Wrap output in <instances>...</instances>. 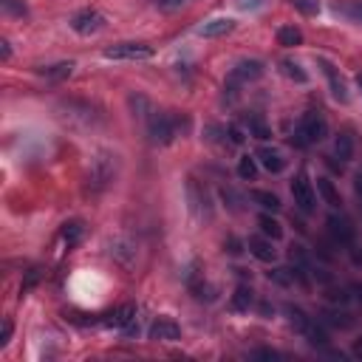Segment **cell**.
I'll return each instance as SVG.
<instances>
[{
  "label": "cell",
  "instance_id": "cell-42",
  "mask_svg": "<svg viewBox=\"0 0 362 362\" xmlns=\"http://www.w3.org/2000/svg\"><path fill=\"white\" fill-rule=\"evenodd\" d=\"M0 54H3V59H8V57H11V45H8V40H3V42H0Z\"/></svg>",
  "mask_w": 362,
  "mask_h": 362
},
{
  "label": "cell",
  "instance_id": "cell-15",
  "mask_svg": "<svg viewBox=\"0 0 362 362\" xmlns=\"http://www.w3.org/2000/svg\"><path fill=\"white\" fill-rule=\"evenodd\" d=\"M110 255H113L122 266H130V263L136 260V243L127 240V238H116V240L110 243Z\"/></svg>",
  "mask_w": 362,
  "mask_h": 362
},
{
  "label": "cell",
  "instance_id": "cell-6",
  "mask_svg": "<svg viewBox=\"0 0 362 362\" xmlns=\"http://www.w3.org/2000/svg\"><path fill=\"white\" fill-rule=\"evenodd\" d=\"M328 235L334 238V243H339V246H351L354 243V238H356V226H354V221L348 218V215H328Z\"/></svg>",
  "mask_w": 362,
  "mask_h": 362
},
{
  "label": "cell",
  "instance_id": "cell-31",
  "mask_svg": "<svg viewBox=\"0 0 362 362\" xmlns=\"http://www.w3.org/2000/svg\"><path fill=\"white\" fill-rule=\"evenodd\" d=\"M325 322H331V325H339V328H348L354 320H351V314H339V311H325Z\"/></svg>",
  "mask_w": 362,
  "mask_h": 362
},
{
  "label": "cell",
  "instance_id": "cell-40",
  "mask_svg": "<svg viewBox=\"0 0 362 362\" xmlns=\"http://www.w3.org/2000/svg\"><path fill=\"white\" fill-rule=\"evenodd\" d=\"M351 354H354L356 359H362V337H356V339H354V345H351Z\"/></svg>",
  "mask_w": 362,
  "mask_h": 362
},
{
  "label": "cell",
  "instance_id": "cell-41",
  "mask_svg": "<svg viewBox=\"0 0 362 362\" xmlns=\"http://www.w3.org/2000/svg\"><path fill=\"white\" fill-rule=\"evenodd\" d=\"M354 192H356V201L362 204V175H356V178H354Z\"/></svg>",
  "mask_w": 362,
  "mask_h": 362
},
{
  "label": "cell",
  "instance_id": "cell-9",
  "mask_svg": "<svg viewBox=\"0 0 362 362\" xmlns=\"http://www.w3.org/2000/svg\"><path fill=\"white\" fill-rule=\"evenodd\" d=\"M105 25V17L96 11V8H82V11H76L74 17H71V28L76 31V34H96L99 28Z\"/></svg>",
  "mask_w": 362,
  "mask_h": 362
},
{
  "label": "cell",
  "instance_id": "cell-28",
  "mask_svg": "<svg viewBox=\"0 0 362 362\" xmlns=\"http://www.w3.org/2000/svg\"><path fill=\"white\" fill-rule=\"evenodd\" d=\"M303 337H305L311 345H320V348H322V345H328V334H325V328H322V325H317V322H311V325H308V331H305Z\"/></svg>",
  "mask_w": 362,
  "mask_h": 362
},
{
  "label": "cell",
  "instance_id": "cell-30",
  "mask_svg": "<svg viewBox=\"0 0 362 362\" xmlns=\"http://www.w3.org/2000/svg\"><path fill=\"white\" fill-rule=\"evenodd\" d=\"M206 141L226 144V127H221V124H206Z\"/></svg>",
  "mask_w": 362,
  "mask_h": 362
},
{
  "label": "cell",
  "instance_id": "cell-34",
  "mask_svg": "<svg viewBox=\"0 0 362 362\" xmlns=\"http://www.w3.org/2000/svg\"><path fill=\"white\" fill-rule=\"evenodd\" d=\"M0 3H3V11L14 14V17H23V14H25V6H23L20 0H0Z\"/></svg>",
  "mask_w": 362,
  "mask_h": 362
},
{
  "label": "cell",
  "instance_id": "cell-19",
  "mask_svg": "<svg viewBox=\"0 0 362 362\" xmlns=\"http://www.w3.org/2000/svg\"><path fill=\"white\" fill-rule=\"evenodd\" d=\"M317 189H320V195L325 198V204H331L334 209H339V206H342V195L337 192V187H334L328 178H317Z\"/></svg>",
  "mask_w": 362,
  "mask_h": 362
},
{
  "label": "cell",
  "instance_id": "cell-35",
  "mask_svg": "<svg viewBox=\"0 0 362 362\" xmlns=\"http://www.w3.org/2000/svg\"><path fill=\"white\" fill-rule=\"evenodd\" d=\"M345 14H348L351 20H356V23H362V0H351V3L345 6Z\"/></svg>",
  "mask_w": 362,
  "mask_h": 362
},
{
  "label": "cell",
  "instance_id": "cell-17",
  "mask_svg": "<svg viewBox=\"0 0 362 362\" xmlns=\"http://www.w3.org/2000/svg\"><path fill=\"white\" fill-rule=\"evenodd\" d=\"M257 226H260V232H263L266 238H272V240H280V238H283V226H280V221L272 218L269 212L257 215Z\"/></svg>",
  "mask_w": 362,
  "mask_h": 362
},
{
  "label": "cell",
  "instance_id": "cell-21",
  "mask_svg": "<svg viewBox=\"0 0 362 362\" xmlns=\"http://www.w3.org/2000/svg\"><path fill=\"white\" fill-rule=\"evenodd\" d=\"M277 42H280L283 48H294V45L303 42V31H300L297 25H283V28L277 31Z\"/></svg>",
  "mask_w": 362,
  "mask_h": 362
},
{
  "label": "cell",
  "instance_id": "cell-44",
  "mask_svg": "<svg viewBox=\"0 0 362 362\" xmlns=\"http://www.w3.org/2000/svg\"><path fill=\"white\" fill-rule=\"evenodd\" d=\"M356 82H359V88H362V74H359V76H356Z\"/></svg>",
  "mask_w": 362,
  "mask_h": 362
},
{
  "label": "cell",
  "instance_id": "cell-18",
  "mask_svg": "<svg viewBox=\"0 0 362 362\" xmlns=\"http://www.w3.org/2000/svg\"><path fill=\"white\" fill-rule=\"evenodd\" d=\"M334 153H337L339 161H351L354 158V139H351V133H339L334 139Z\"/></svg>",
  "mask_w": 362,
  "mask_h": 362
},
{
  "label": "cell",
  "instance_id": "cell-24",
  "mask_svg": "<svg viewBox=\"0 0 362 362\" xmlns=\"http://www.w3.org/2000/svg\"><path fill=\"white\" fill-rule=\"evenodd\" d=\"M252 294H255V291H252L249 286H238L235 294H232V308H235V311H249V305H252V300H255Z\"/></svg>",
  "mask_w": 362,
  "mask_h": 362
},
{
  "label": "cell",
  "instance_id": "cell-10",
  "mask_svg": "<svg viewBox=\"0 0 362 362\" xmlns=\"http://www.w3.org/2000/svg\"><path fill=\"white\" fill-rule=\"evenodd\" d=\"M147 334L156 342H175V339H181V325L175 320H170V317H156Z\"/></svg>",
  "mask_w": 362,
  "mask_h": 362
},
{
  "label": "cell",
  "instance_id": "cell-29",
  "mask_svg": "<svg viewBox=\"0 0 362 362\" xmlns=\"http://www.w3.org/2000/svg\"><path fill=\"white\" fill-rule=\"evenodd\" d=\"M269 280H274L280 286H291L297 280V269H272L269 272Z\"/></svg>",
  "mask_w": 362,
  "mask_h": 362
},
{
  "label": "cell",
  "instance_id": "cell-12",
  "mask_svg": "<svg viewBox=\"0 0 362 362\" xmlns=\"http://www.w3.org/2000/svg\"><path fill=\"white\" fill-rule=\"evenodd\" d=\"M320 65H322V74H325V79H328V85H331L334 99H337V102H348V85H345V79L339 76V71H337L328 59H320Z\"/></svg>",
  "mask_w": 362,
  "mask_h": 362
},
{
  "label": "cell",
  "instance_id": "cell-2",
  "mask_svg": "<svg viewBox=\"0 0 362 362\" xmlns=\"http://www.w3.org/2000/svg\"><path fill=\"white\" fill-rule=\"evenodd\" d=\"M184 127H187V119H181L175 113H164V110H158L147 119V133H150L153 144H170Z\"/></svg>",
  "mask_w": 362,
  "mask_h": 362
},
{
  "label": "cell",
  "instance_id": "cell-7",
  "mask_svg": "<svg viewBox=\"0 0 362 362\" xmlns=\"http://www.w3.org/2000/svg\"><path fill=\"white\" fill-rule=\"evenodd\" d=\"M263 76V62L260 59H240L232 71H229V90H235L238 85L255 82Z\"/></svg>",
  "mask_w": 362,
  "mask_h": 362
},
{
  "label": "cell",
  "instance_id": "cell-13",
  "mask_svg": "<svg viewBox=\"0 0 362 362\" xmlns=\"http://www.w3.org/2000/svg\"><path fill=\"white\" fill-rule=\"evenodd\" d=\"M255 158H257V161H260V167H263V170H269V173H283V167H286L283 153H280L277 147H269V144H263V147L255 153Z\"/></svg>",
  "mask_w": 362,
  "mask_h": 362
},
{
  "label": "cell",
  "instance_id": "cell-27",
  "mask_svg": "<svg viewBox=\"0 0 362 362\" xmlns=\"http://www.w3.org/2000/svg\"><path fill=\"white\" fill-rule=\"evenodd\" d=\"M280 71H283V76H288V79H294V82H308V74H305L294 59H283V62H280Z\"/></svg>",
  "mask_w": 362,
  "mask_h": 362
},
{
  "label": "cell",
  "instance_id": "cell-22",
  "mask_svg": "<svg viewBox=\"0 0 362 362\" xmlns=\"http://www.w3.org/2000/svg\"><path fill=\"white\" fill-rule=\"evenodd\" d=\"M252 201L255 204H260L266 212H277L283 204H280V198L274 195V192H266V189H252Z\"/></svg>",
  "mask_w": 362,
  "mask_h": 362
},
{
  "label": "cell",
  "instance_id": "cell-5",
  "mask_svg": "<svg viewBox=\"0 0 362 362\" xmlns=\"http://www.w3.org/2000/svg\"><path fill=\"white\" fill-rule=\"evenodd\" d=\"M291 195H294V204L300 206V212L311 215V212L317 209V192H314L311 181H308L303 173L294 175V181H291Z\"/></svg>",
  "mask_w": 362,
  "mask_h": 362
},
{
  "label": "cell",
  "instance_id": "cell-39",
  "mask_svg": "<svg viewBox=\"0 0 362 362\" xmlns=\"http://www.w3.org/2000/svg\"><path fill=\"white\" fill-rule=\"evenodd\" d=\"M240 246H243V243H240L238 238H229V249H226V252H229V255H240V252H243Z\"/></svg>",
  "mask_w": 362,
  "mask_h": 362
},
{
  "label": "cell",
  "instance_id": "cell-36",
  "mask_svg": "<svg viewBox=\"0 0 362 362\" xmlns=\"http://www.w3.org/2000/svg\"><path fill=\"white\" fill-rule=\"evenodd\" d=\"M11 320H3V334H0V345H8V339H11Z\"/></svg>",
  "mask_w": 362,
  "mask_h": 362
},
{
  "label": "cell",
  "instance_id": "cell-43",
  "mask_svg": "<svg viewBox=\"0 0 362 362\" xmlns=\"http://www.w3.org/2000/svg\"><path fill=\"white\" fill-rule=\"evenodd\" d=\"M221 195H229V201H238V195H235V192H232V189H223V192H221ZM229 206H232V209H240V206H238V204H229Z\"/></svg>",
  "mask_w": 362,
  "mask_h": 362
},
{
  "label": "cell",
  "instance_id": "cell-16",
  "mask_svg": "<svg viewBox=\"0 0 362 362\" xmlns=\"http://www.w3.org/2000/svg\"><path fill=\"white\" fill-rule=\"evenodd\" d=\"M232 28H235V20H229V17H218V20L204 23V25L198 28V34H201V37H226Z\"/></svg>",
  "mask_w": 362,
  "mask_h": 362
},
{
  "label": "cell",
  "instance_id": "cell-14",
  "mask_svg": "<svg viewBox=\"0 0 362 362\" xmlns=\"http://www.w3.org/2000/svg\"><path fill=\"white\" fill-rule=\"evenodd\" d=\"M187 192H189V201H192V209H195V215L201 218H209V198H206V189L201 192V187L195 184V178H189L187 181Z\"/></svg>",
  "mask_w": 362,
  "mask_h": 362
},
{
  "label": "cell",
  "instance_id": "cell-4",
  "mask_svg": "<svg viewBox=\"0 0 362 362\" xmlns=\"http://www.w3.org/2000/svg\"><path fill=\"white\" fill-rule=\"evenodd\" d=\"M107 59H127V62H139V59H150L153 48L144 42H116L110 48H105Z\"/></svg>",
  "mask_w": 362,
  "mask_h": 362
},
{
  "label": "cell",
  "instance_id": "cell-1",
  "mask_svg": "<svg viewBox=\"0 0 362 362\" xmlns=\"http://www.w3.org/2000/svg\"><path fill=\"white\" fill-rule=\"evenodd\" d=\"M325 136H328V122H325V116H322L320 110H305V113L300 116V122H297V130H294L291 141H294L297 147H308V144L322 141Z\"/></svg>",
  "mask_w": 362,
  "mask_h": 362
},
{
  "label": "cell",
  "instance_id": "cell-20",
  "mask_svg": "<svg viewBox=\"0 0 362 362\" xmlns=\"http://www.w3.org/2000/svg\"><path fill=\"white\" fill-rule=\"evenodd\" d=\"M82 235H85L82 221H68V223L62 226V240H65V246H68V249H74V246L82 240Z\"/></svg>",
  "mask_w": 362,
  "mask_h": 362
},
{
  "label": "cell",
  "instance_id": "cell-33",
  "mask_svg": "<svg viewBox=\"0 0 362 362\" xmlns=\"http://www.w3.org/2000/svg\"><path fill=\"white\" fill-rule=\"evenodd\" d=\"M226 136H229L232 144H243L246 141V133H243L240 124H226Z\"/></svg>",
  "mask_w": 362,
  "mask_h": 362
},
{
  "label": "cell",
  "instance_id": "cell-23",
  "mask_svg": "<svg viewBox=\"0 0 362 362\" xmlns=\"http://www.w3.org/2000/svg\"><path fill=\"white\" fill-rule=\"evenodd\" d=\"M71 71H74V62H57V65H48V68H40V74H42L45 79H51V82H59V79H65V76H71Z\"/></svg>",
  "mask_w": 362,
  "mask_h": 362
},
{
  "label": "cell",
  "instance_id": "cell-32",
  "mask_svg": "<svg viewBox=\"0 0 362 362\" xmlns=\"http://www.w3.org/2000/svg\"><path fill=\"white\" fill-rule=\"evenodd\" d=\"M294 8H300L303 14H317L320 11V0H288Z\"/></svg>",
  "mask_w": 362,
  "mask_h": 362
},
{
  "label": "cell",
  "instance_id": "cell-25",
  "mask_svg": "<svg viewBox=\"0 0 362 362\" xmlns=\"http://www.w3.org/2000/svg\"><path fill=\"white\" fill-rule=\"evenodd\" d=\"M246 130H249V136H255V139H260V141H266V139L272 136L269 124H266L263 119H257V116H246Z\"/></svg>",
  "mask_w": 362,
  "mask_h": 362
},
{
  "label": "cell",
  "instance_id": "cell-3",
  "mask_svg": "<svg viewBox=\"0 0 362 362\" xmlns=\"http://www.w3.org/2000/svg\"><path fill=\"white\" fill-rule=\"evenodd\" d=\"M116 175V156L110 153H99L93 161H90V170H88V189L90 192H102Z\"/></svg>",
  "mask_w": 362,
  "mask_h": 362
},
{
  "label": "cell",
  "instance_id": "cell-26",
  "mask_svg": "<svg viewBox=\"0 0 362 362\" xmlns=\"http://www.w3.org/2000/svg\"><path fill=\"white\" fill-rule=\"evenodd\" d=\"M238 175L243 181H255V175H257V158L255 156H240L238 158Z\"/></svg>",
  "mask_w": 362,
  "mask_h": 362
},
{
  "label": "cell",
  "instance_id": "cell-37",
  "mask_svg": "<svg viewBox=\"0 0 362 362\" xmlns=\"http://www.w3.org/2000/svg\"><path fill=\"white\" fill-rule=\"evenodd\" d=\"M252 356H257V359H277L280 354H277V351H272V348H257Z\"/></svg>",
  "mask_w": 362,
  "mask_h": 362
},
{
  "label": "cell",
  "instance_id": "cell-11",
  "mask_svg": "<svg viewBox=\"0 0 362 362\" xmlns=\"http://www.w3.org/2000/svg\"><path fill=\"white\" fill-rule=\"evenodd\" d=\"M246 249H249L260 263H272V260L277 257V249L272 246V238H266V235H252V238L246 240Z\"/></svg>",
  "mask_w": 362,
  "mask_h": 362
},
{
  "label": "cell",
  "instance_id": "cell-38",
  "mask_svg": "<svg viewBox=\"0 0 362 362\" xmlns=\"http://www.w3.org/2000/svg\"><path fill=\"white\" fill-rule=\"evenodd\" d=\"M158 6H161V8H167V11H173V8H181V6H184V0H158Z\"/></svg>",
  "mask_w": 362,
  "mask_h": 362
},
{
  "label": "cell",
  "instance_id": "cell-8",
  "mask_svg": "<svg viewBox=\"0 0 362 362\" xmlns=\"http://www.w3.org/2000/svg\"><path fill=\"white\" fill-rule=\"evenodd\" d=\"M102 322H105L107 328H119V331H124V334H136V331H139V325H136V308H133L130 303H124V305L107 311Z\"/></svg>",
  "mask_w": 362,
  "mask_h": 362
}]
</instances>
